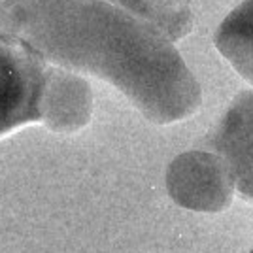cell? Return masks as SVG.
<instances>
[{
	"instance_id": "7a4b0ae2",
	"label": "cell",
	"mask_w": 253,
	"mask_h": 253,
	"mask_svg": "<svg viewBox=\"0 0 253 253\" xmlns=\"http://www.w3.org/2000/svg\"><path fill=\"white\" fill-rule=\"evenodd\" d=\"M70 70L47 63L29 43L0 32V138L29 123L57 130Z\"/></svg>"
},
{
	"instance_id": "6da1fadb",
	"label": "cell",
	"mask_w": 253,
	"mask_h": 253,
	"mask_svg": "<svg viewBox=\"0 0 253 253\" xmlns=\"http://www.w3.org/2000/svg\"><path fill=\"white\" fill-rule=\"evenodd\" d=\"M0 32L13 34L47 63L117 87L157 125L193 116L201 85L163 32L102 0H6Z\"/></svg>"
},
{
	"instance_id": "5b68a950",
	"label": "cell",
	"mask_w": 253,
	"mask_h": 253,
	"mask_svg": "<svg viewBox=\"0 0 253 253\" xmlns=\"http://www.w3.org/2000/svg\"><path fill=\"white\" fill-rule=\"evenodd\" d=\"M215 45L232 68L253 85V0L242 2L219 25Z\"/></svg>"
},
{
	"instance_id": "52a82bcc",
	"label": "cell",
	"mask_w": 253,
	"mask_h": 253,
	"mask_svg": "<svg viewBox=\"0 0 253 253\" xmlns=\"http://www.w3.org/2000/svg\"><path fill=\"white\" fill-rule=\"evenodd\" d=\"M250 253H253V250H252V252H250Z\"/></svg>"
},
{
	"instance_id": "8992f818",
	"label": "cell",
	"mask_w": 253,
	"mask_h": 253,
	"mask_svg": "<svg viewBox=\"0 0 253 253\" xmlns=\"http://www.w3.org/2000/svg\"><path fill=\"white\" fill-rule=\"evenodd\" d=\"M112 4L149 23L172 42L193 31L189 0H112Z\"/></svg>"
},
{
	"instance_id": "3957f363",
	"label": "cell",
	"mask_w": 253,
	"mask_h": 253,
	"mask_svg": "<svg viewBox=\"0 0 253 253\" xmlns=\"http://www.w3.org/2000/svg\"><path fill=\"white\" fill-rule=\"evenodd\" d=\"M167 189L181 208L215 213L229 208L236 191L225 159L208 151H187L170 163Z\"/></svg>"
},
{
	"instance_id": "277c9868",
	"label": "cell",
	"mask_w": 253,
	"mask_h": 253,
	"mask_svg": "<svg viewBox=\"0 0 253 253\" xmlns=\"http://www.w3.org/2000/svg\"><path fill=\"white\" fill-rule=\"evenodd\" d=\"M210 148L229 165L236 191L253 201V91L232 100L211 134Z\"/></svg>"
}]
</instances>
